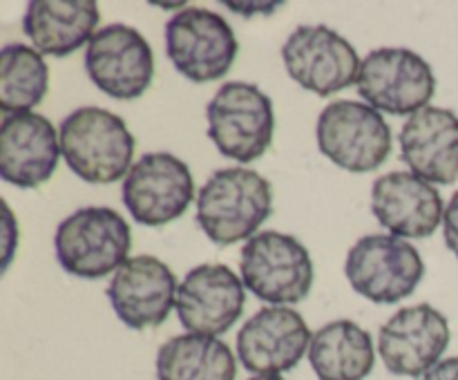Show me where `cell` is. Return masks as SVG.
I'll return each mask as SVG.
<instances>
[{"label": "cell", "mask_w": 458, "mask_h": 380, "mask_svg": "<svg viewBox=\"0 0 458 380\" xmlns=\"http://www.w3.org/2000/svg\"><path fill=\"white\" fill-rule=\"evenodd\" d=\"M309 362L318 380H365L374 371V338L353 320H334L313 334Z\"/></svg>", "instance_id": "obj_21"}, {"label": "cell", "mask_w": 458, "mask_h": 380, "mask_svg": "<svg viewBox=\"0 0 458 380\" xmlns=\"http://www.w3.org/2000/svg\"><path fill=\"white\" fill-rule=\"evenodd\" d=\"M177 277L155 255L130 258L112 277L107 298L116 317L134 331L164 325L177 302Z\"/></svg>", "instance_id": "obj_16"}, {"label": "cell", "mask_w": 458, "mask_h": 380, "mask_svg": "<svg viewBox=\"0 0 458 380\" xmlns=\"http://www.w3.org/2000/svg\"><path fill=\"white\" fill-rule=\"evenodd\" d=\"M273 210V188L250 168H222L197 192V224L213 244L249 241Z\"/></svg>", "instance_id": "obj_1"}, {"label": "cell", "mask_w": 458, "mask_h": 380, "mask_svg": "<svg viewBox=\"0 0 458 380\" xmlns=\"http://www.w3.org/2000/svg\"><path fill=\"white\" fill-rule=\"evenodd\" d=\"M246 293L242 277L226 264H199L177 289L179 322L191 334L222 335L244 313Z\"/></svg>", "instance_id": "obj_14"}, {"label": "cell", "mask_w": 458, "mask_h": 380, "mask_svg": "<svg viewBox=\"0 0 458 380\" xmlns=\"http://www.w3.org/2000/svg\"><path fill=\"white\" fill-rule=\"evenodd\" d=\"M237 360L215 335L183 334L161 344L157 380H235Z\"/></svg>", "instance_id": "obj_22"}, {"label": "cell", "mask_w": 458, "mask_h": 380, "mask_svg": "<svg viewBox=\"0 0 458 380\" xmlns=\"http://www.w3.org/2000/svg\"><path fill=\"white\" fill-rule=\"evenodd\" d=\"M318 148L347 173H371L392 152V128L378 110L362 101H331L318 116Z\"/></svg>", "instance_id": "obj_6"}, {"label": "cell", "mask_w": 458, "mask_h": 380, "mask_svg": "<svg viewBox=\"0 0 458 380\" xmlns=\"http://www.w3.org/2000/svg\"><path fill=\"white\" fill-rule=\"evenodd\" d=\"M349 284L376 304L410 298L425 275L416 246L396 235H365L349 249L344 262Z\"/></svg>", "instance_id": "obj_8"}, {"label": "cell", "mask_w": 458, "mask_h": 380, "mask_svg": "<svg viewBox=\"0 0 458 380\" xmlns=\"http://www.w3.org/2000/svg\"><path fill=\"white\" fill-rule=\"evenodd\" d=\"M132 232L123 215L106 206H88L67 215L54 235L63 271L81 280H98L128 262Z\"/></svg>", "instance_id": "obj_3"}, {"label": "cell", "mask_w": 458, "mask_h": 380, "mask_svg": "<svg viewBox=\"0 0 458 380\" xmlns=\"http://www.w3.org/2000/svg\"><path fill=\"white\" fill-rule=\"evenodd\" d=\"M311 329L295 308L267 307L244 322L237 334V356L258 376L291 371L311 347Z\"/></svg>", "instance_id": "obj_15"}, {"label": "cell", "mask_w": 458, "mask_h": 380, "mask_svg": "<svg viewBox=\"0 0 458 380\" xmlns=\"http://www.w3.org/2000/svg\"><path fill=\"white\" fill-rule=\"evenodd\" d=\"M98 21L94 0H31L22 31L40 54L63 58L94 38Z\"/></svg>", "instance_id": "obj_20"}, {"label": "cell", "mask_w": 458, "mask_h": 380, "mask_svg": "<svg viewBox=\"0 0 458 380\" xmlns=\"http://www.w3.org/2000/svg\"><path fill=\"white\" fill-rule=\"evenodd\" d=\"M240 271L246 289L273 307L298 304L311 293V255L286 232L264 231L250 237L242 249Z\"/></svg>", "instance_id": "obj_4"}, {"label": "cell", "mask_w": 458, "mask_h": 380, "mask_svg": "<svg viewBox=\"0 0 458 380\" xmlns=\"http://www.w3.org/2000/svg\"><path fill=\"white\" fill-rule=\"evenodd\" d=\"M443 235H445L447 249L458 258V190L452 195L443 213Z\"/></svg>", "instance_id": "obj_24"}, {"label": "cell", "mask_w": 458, "mask_h": 380, "mask_svg": "<svg viewBox=\"0 0 458 380\" xmlns=\"http://www.w3.org/2000/svg\"><path fill=\"white\" fill-rule=\"evenodd\" d=\"M85 72L103 94L134 101L150 88L155 56L141 31L114 22L98 30L85 47Z\"/></svg>", "instance_id": "obj_12"}, {"label": "cell", "mask_w": 458, "mask_h": 380, "mask_svg": "<svg viewBox=\"0 0 458 380\" xmlns=\"http://www.w3.org/2000/svg\"><path fill=\"white\" fill-rule=\"evenodd\" d=\"M286 72L300 88L331 97L358 83L360 56L347 38L327 25H302L282 47Z\"/></svg>", "instance_id": "obj_11"}, {"label": "cell", "mask_w": 458, "mask_h": 380, "mask_svg": "<svg viewBox=\"0 0 458 380\" xmlns=\"http://www.w3.org/2000/svg\"><path fill=\"white\" fill-rule=\"evenodd\" d=\"M450 344V322L432 304H414L394 313L378 334V353L396 376L420 378Z\"/></svg>", "instance_id": "obj_13"}, {"label": "cell", "mask_w": 458, "mask_h": 380, "mask_svg": "<svg viewBox=\"0 0 458 380\" xmlns=\"http://www.w3.org/2000/svg\"><path fill=\"white\" fill-rule=\"evenodd\" d=\"M61 137L52 121L36 112L4 114L0 125V177L30 190L49 182L61 159Z\"/></svg>", "instance_id": "obj_17"}, {"label": "cell", "mask_w": 458, "mask_h": 380, "mask_svg": "<svg viewBox=\"0 0 458 380\" xmlns=\"http://www.w3.org/2000/svg\"><path fill=\"white\" fill-rule=\"evenodd\" d=\"M371 210L392 235L425 240L437 232L445 206L432 183L414 173L396 170L374 182Z\"/></svg>", "instance_id": "obj_18"}, {"label": "cell", "mask_w": 458, "mask_h": 380, "mask_svg": "<svg viewBox=\"0 0 458 380\" xmlns=\"http://www.w3.org/2000/svg\"><path fill=\"white\" fill-rule=\"evenodd\" d=\"M235 31L219 13L186 7L165 22V54L192 83L224 79L237 58Z\"/></svg>", "instance_id": "obj_7"}, {"label": "cell", "mask_w": 458, "mask_h": 380, "mask_svg": "<svg viewBox=\"0 0 458 380\" xmlns=\"http://www.w3.org/2000/svg\"><path fill=\"white\" fill-rule=\"evenodd\" d=\"M195 197V182L186 161L170 152H148L123 179L121 199L143 226H165L186 213Z\"/></svg>", "instance_id": "obj_10"}, {"label": "cell", "mask_w": 458, "mask_h": 380, "mask_svg": "<svg viewBox=\"0 0 458 380\" xmlns=\"http://www.w3.org/2000/svg\"><path fill=\"white\" fill-rule=\"evenodd\" d=\"M61 152L72 173L88 183H114L132 168L134 137L106 107L85 106L63 119Z\"/></svg>", "instance_id": "obj_2"}, {"label": "cell", "mask_w": 458, "mask_h": 380, "mask_svg": "<svg viewBox=\"0 0 458 380\" xmlns=\"http://www.w3.org/2000/svg\"><path fill=\"white\" fill-rule=\"evenodd\" d=\"M423 380H458V356L445 358L438 365H434Z\"/></svg>", "instance_id": "obj_25"}, {"label": "cell", "mask_w": 458, "mask_h": 380, "mask_svg": "<svg viewBox=\"0 0 458 380\" xmlns=\"http://www.w3.org/2000/svg\"><path fill=\"white\" fill-rule=\"evenodd\" d=\"M401 155L414 174L450 186L458 179V114L428 106L411 114L401 130Z\"/></svg>", "instance_id": "obj_19"}, {"label": "cell", "mask_w": 458, "mask_h": 380, "mask_svg": "<svg viewBox=\"0 0 458 380\" xmlns=\"http://www.w3.org/2000/svg\"><path fill=\"white\" fill-rule=\"evenodd\" d=\"M437 92L432 65L407 47H380L365 56L358 94L378 112L411 116L428 107Z\"/></svg>", "instance_id": "obj_9"}, {"label": "cell", "mask_w": 458, "mask_h": 380, "mask_svg": "<svg viewBox=\"0 0 458 380\" xmlns=\"http://www.w3.org/2000/svg\"><path fill=\"white\" fill-rule=\"evenodd\" d=\"M249 380H286V378H282V376H253V378Z\"/></svg>", "instance_id": "obj_26"}, {"label": "cell", "mask_w": 458, "mask_h": 380, "mask_svg": "<svg viewBox=\"0 0 458 380\" xmlns=\"http://www.w3.org/2000/svg\"><path fill=\"white\" fill-rule=\"evenodd\" d=\"M208 137L219 152L240 164L259 159L271 148L273 101L258 85L233 80L215 92L206 107Z\"/></svg>", "instance_id": "obj_5"}, {"label": "cell", "mask_w": 458, "mask_h": 380, "mask_svg": "<svg viewBox=\"0 0 458 380\" xmlns=\"http://www.w3.org/2000/svg\"><path fill=\"white\" fill-rule=\"evenodd\" d=\"M49 88V67L43 54L22 43L0 52V107L4 114H22L38 106Z\"/></svg>", "instance_id": "obj_23"}]
</instances>
